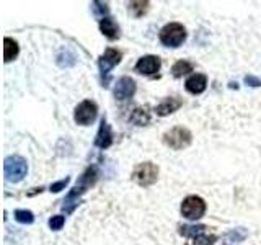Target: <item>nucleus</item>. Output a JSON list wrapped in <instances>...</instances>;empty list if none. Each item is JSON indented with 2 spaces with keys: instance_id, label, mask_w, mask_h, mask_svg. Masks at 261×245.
Listing matches in <instances>:
<instances>
[{
  "instance_id": "obj_1",
  "label": "nucleus",
  "mask_w": 261,
  "mask_h": 245,
  "mask_svg": "<svg viewBox=\"0 0 261 245\" xmlns=\"http://www.w3.org/2000/svg\"><path fill=\"white\" fill-rule=\"evenodd\" d=\"M98 177H100V174H98V168L95 165H90L84 172V174L79 177L75 186H73L72 190L67 193V196L64 198L62 209L67 212V214L79 206V204H80V198L98 182Z\"/></svg>"
},
{
  "instance_id": "obj_2",
  "label": "nucleus",
  "mask_w": 261,
  "mask_h": 245,
  "mask_svg": "<svg viewBox=\"0 0 261 245\" xmlns=\"http://www.w3.org/2000/svg\"><path fill=\"white\" fill-rule=\"evenodd\" d=\"M122 59V53L114 47H106L105 53L98 57V69H100V80L103 87H110L111 69L116 67Z\"/></svg>"
},
{
  "instance_id": "obj_3",
  "label": "nucleus",
  "mask_w": 261,
  "mask_h": 245,
  "mask_svg": "<svg viewBox=\"0 0 261 245\" xmlns=\"http://www.w3.org/2000/svg\"><path fill=\"white\" fill-rule=\"evenodd\" d=\"M186 28L181 23H167L159 33V39L160 43L165 47H179L185 41H186Z\"/></svg>"
},
{
  "instance_id": "obj_4",
  "label": "nucleus",
  "mask_w": 261,
  "mask_h": 245,
  "mask_svg": "<svg viewBox=\"0 0 261 245\" xmlns=\"http://www.w3.org/2000/svg\"><path fill=\"white\" fill-rule=\"evenodd\" d=\"M28 174V162L21 155H8L4 160V175L10 183H20Z\"/></svg>"
},
{
  "instance_id": "obj_5",
  "label": "nucleus",
  "mask_w": 261,
  "mask_h": 245,
  "mask_svg": "<svg viewBox=\"0 0 261 245\" xmlns=\"http://www.w3.org/2000/svg\"><path fill=\"white\" fill-rule=\"evenodd\" d=\"M207 226L199 224V226H179L178 232L179 235L186 237V239H193L194 245H212L217 240V235L214 232H209Z\"/></svg>"
},
{
  "instance_id": "obj_6",
  "label": "nucleus",
  "mask_w": 261,
  "mask_h": 245,
  "mask_svg": "<svg viewBox=\"0 0 261 245\" xmlns=\"http://www.w3.org/2000/svg\"><path fill=\"white\" fill-rule=\"evenodd\" d=\"M193 142V134L188 128L175 126L163 134V144L168 145L173 151H183L186 147H190Z\"/></svg>"
},
{
  "instance_id": "obj_7",
  "label": "nucleus",
  "mask_w": 261,
  "mask_h": 245,
  "mask_svg": "<svg viewBox=\"0 0 261 245\" xmlns=\"http://www.w3.org/2000/svg\"><path fill=\"white\" fill-rule=\"evenodd\" d=\"M130 178L141 186H150L159 180V167L152 162L137 163L130 174Z\"/></svg>"
},
{
  "instance_id": "obj_8",
  "label": "nucleus",
  "mask_w": 261,
  "mask_h": 245,
  "mask_svg": "<svg viewBox=\"0 0 261 245\" xmlns=\"http://www.w3.org/2000/svg\"><path fill=\"white\" fill-rule=\"evenodd\" d=\"M179 211H181V216H185L186 219L198 220L206 212V201L198 194H190L183 200Z\"/></svg>"
},
{
  "instance_id": "obj_9",
  "label": "nucleus",
  "mask_w": 261,
  "mask_h": 245,
  "mask_svg": "<svg viewBox=\"0 0 261 245\" xmlns=\"http://www.w3.org/2000/svg\"><path fill=\"white\" fill-rule=\"evenodd\" d=\"M98 116V105L93 100L80 102L73 110V119L80 126H90Z\"/></svg>"
},
{
  "instance_id": "obj_10",
  "label": "nucleus",
  "mask_w": 261,
  "mask_h": 245,
  "mask_svg": "<svg viewBox=\"0 0 261 245\" xmlns=\"http://www.w3.org/2000/svg\"><path fill=\"white\" fill-rule=\"evenodd\" d=\"M162 67V59L159 56H153V54H147L139 57V61L136 62V67L134 70L141 76H155Z\"/></svg>"
},
{
  "instance_id": "obj_11",
  "label": "nucleus",
  "mask_w": 261,
  "mask_h": 245,
  "mask_svg": "<svg viewBox=\"0 0 261 245\" xmlns=\"http://www.w3.org/2000/svg\"><path fill=\"white\" fill-rule=\"evenodd\" d=\"M136 82L134 79H130V77H121L118 79L116 82V85H114L113 88V95L116 100L119 102H124V100H129V98H133L134 93H136Z\"/></svg>"
},
{
  "instance_id": "obj_12",
  "label": "nucleus",
  "mask_w": 261,
  "mask_h": 245,
  "mask_svg": "<svg viewBox=\"0 0 261 245\" xmlns=\"http://www.w3.org/2000/svg\"><path fill=\"white\" fill-rule=\"evenodd\" d=\"M113 131H111V126L108 119H106V116L101 118L100 121V128H98V133H96V137H95V147H98V149H108V147H111L113 144Z\"/></svg>"
},
{
  "instance_id": "obj_13",
  "label": "nucleus",
  "mask_w": 261,
  "mask_h": 245,
  "mask_svg": "<svg viewBox=\"0 0 261 245\" xmlns=\"http://www.w3.org/2000/svg\"><path fill=\"white\" fill-rule=\"evenodd\" d=\"M207 87V77L204 74H191L185 82V88L191 95H201Z\"/></svg>"
},
{
  "instance_id": "obj_14",
  "label": "nucleus",
  "mask_w": 261,
  "mask_h": 245,
  "mask_svg": "<svg viewBox=\"0 0 261 245\" xmlns=\"http://www.w3.org/2000/svg\"><path fill=\"white\" fill-rule=\"evenodd\" d=\"M183 106V100L178 96H167L163 98V100L155 106V113L159 114V116H168V114L175 113L176 110H179Z\"/></svg>"
},
{
  "instance_id": "obj_15",
  "label": "nucleus",
  "mask_w": 261,
  "mask_h": 245,
  "mask_svg": "<svg viewBox=\"0 0 261 245\" xmlns=\"http://www.w3.org/2000/svg\"><path fill=\"white\" fill-rule=\"evenodd\" d=\"M98 27H100V31L103 33V36H106L110 41H116L119 38V27L113 18H110V16L100 20Z\"/></svg>"
},
{
  "instance_id": "obj_16",
  "label": "nucleus",
  "mask_w": 261,
  "mask_h": 245,
  "mask_svg": "<svg viewBox=\"0 0 261 245\" xmlns=\"http://www.w3.org/2000/svg\"><path fill=\"white\" fill-rule=\"evenodd\" d=\"M20 54V46L13 38H5L4 39V61L12 62L15 61Z\"/></svg>"
},
{
  "instance_id": "obj_17",
  "label": "nucleus",
  "mask_w": 261,
  "mask_h": 245,
  "mask_svg": "<svg viewBox=\"0 0 261 245\" xmlns=\"http://www.w3.org/2000/svg\"><path fill=\"white\" fill-rule=\"evenodd\" d=\"M247 235H248L247 229H243V227L232 229V231H228L224 235V243L225 245H237V243H240L247 239Z\"/></svg>"
},
{
  "instance_id": "obj_18",
  "label": "nucleus",
  "mask_w": 261,
  "mask_h": 245,
  "mask_svg": "<svg viewBox=\"0 0 261 245\" xmlns=\"http://www.w3.org/2000/svg\"><path fill=\"white\" fill-rule=\"evenodd\" d=\"M194 70V65L193 62L186 61V59H181V61H176L173 65H171V76L175 79H181L186 74H190Z\"/></svg>"
},
{
  "instance_id": "obj_19",
  "label": "nucleus",
  "mask_w": 261,
  "mask_h": 245,
  "mask_svg": "<svg viewBox=\"0 0 261 245\" xmlns=\"http://www.w3.org/2000/svg\"><path fill=\"white\" fill-rule=\"evenodd\" d=\"M149 7H150V2H147V0H136V2L127 4V10L134 18H141V16H144L149 12Z\"/></svg>"
},
{
  "instance_id": "obj_20",
  "label": "nucleus",
  "mask_w": 261,
  "mask_h": 245,
  "mask_svg": "<svg viewBox=\"0 0 261 245\" xmlns=\"http://www.w3.org/2000/svg\"><path fill=\"white\" fill-rule=\"evenodd\" d=\"M130 121L134 122V125L137 126H145V125H149V121H150V116H149V111L144 110V108H136L133 111V114H130Z\"/></svg>"
},
{
  "instance_id": "obj_21",
  "label": "nucleus",
  "mask_w": 261,
  "mask_h": 245,
  "mask_svg": "<svg viewBox=\"0 0 261 245\" xmlns=\"http://www.w3.org/2000/svg\"><path fill=\"white\" fill-rule=\"evenodd\" d=\"M13 216H15L16 223L24 224V226L35 223V214H33L30 209H15Z\"/></svg>"
},
{
  "instance_id": "obj_22",
  "label": "nucleus",
  "mask_w": 261,
  "mask_h": 245,
  "mask_svg": "<svg viewBox=\"0 0 261 245\" xmlns=\"http://www.w3.org/2000/svg\"><path fill=\"white\" fill-rule=\"evenodd\" d=\"M92 12H93V15L96 16L98 20H103V18H106V16H108V13H110L108 4L93 2V4H92Z\"/></svg>"
},
{
  "instance_id": "obj_23",
  "label": "nucleus",
  "mask_w": 261,
  "mask_h": 245,
  "mask_svg": "<svg viewBox=\"0 0 261 245\" xmlns=\"http://www.w3.org/2000/svg\"><path fill=\"white\" fill-rule=\"evenodd\" d=\"M65 224V217L61 216V214H57V216H53L51 219L47 220V226L51 231H61V229L64 227Z\"/></svg>"
},
{
  "instance_id": "obj_24",
  "label": "nucleus",
  "mask_w": 261,
  "mask_h": 245,
  "mask_svg": "<svg viewBox=\"0 0 261 245\" xmlns=\"http://www.w3.org/2000/svg\"><path fill=\"white\" fill-rule=\"evenodd\" d=\"M69 182H70V178L69 177H65V178H62L61 182H56V183H53L51 186H49V191H53V193H59V191H62L65 186L69 185Z\"/></svg>"
},
{
  "instance_id": "obj_25",
  "label": "nucleus",
  "mask_w": 261,
  "mask_h": 245,
  "mask_svg": "<svg viewBox=\"0 0 261 245\" xmlns=\"http://www.w3.org/2000/svg\"><path fill=\"white\" fill-rule=\"evenodd\" d=\"M243 82H245V84H247V85L253 87V88L261 87V80H259L258 77H255V76H245Z\"/></svg>"
}]
</instances>
